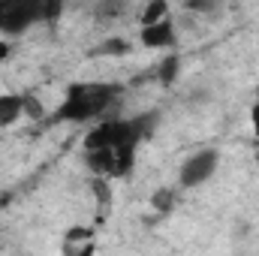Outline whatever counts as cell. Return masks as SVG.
<instances>
[{"mask_svg":"<svg viewBox=\"0 0 259 256\" xmlns=\"http://www.w3.org/2000/svg\"><path fill=\"white\" fill-rule=\"evenodd\" d=\"M166 18H169V6H166V3H148L145 12H142V27L160 24V21H166Z\"/></svg>","mask_w":259,"mask_h":256,"instance_id":"6","label":"cell"},{"mask_svg":"<svg viewBox=\"0 0 259 256\" xmlns=\"http://www.w3.org/2000/svg\"><path fill=\"white\" fill-rule=\"evenodd\" d=\"M24 115V97L21 94H0V127H12Z\"/></svg>","mask_w":259,"mask_h":256,"instance_id":"5","label":"cell"},{"mask_svg":"<svg viewBox=\"0 0 259 256\" xmlns=\"http://www.w3.org/2000/svg\"><path fill=\"white\" fill-rule=\"evenodd\" d=\"M250 124H253V133L259 136V97H256V103H253V109H250Z\"/></svg>","mask_w":259,"mask_h":256,"instance_id":"9","label":"cell"},{"mask_svg":"<svg viewBox=\"0 0 259 256\" xmlns=\"http://www.w3.org/2000/svg\"><path fill=\"white\" fill-rule=\"evenodd\" d=\"M9 52H12L9 39H0V61H6V58H9Z\"/></svg>","mask_w":259,"mask_h":256,"instance_id":"10","label":"cell"},{"mask_svg":"<svg viewBox=\"0 0 259 256\" xmlns=\"http://www.w3.org/2000/svg\"><path fill=\"white\" fill-rule=\"evenodd\" d=\"M139 39L145 49H169V46H175V24L169 18L160 24H148V27H142Z\"/></svg>","mask_w":259,"mask_h":256,"instance_id":"4","label":"cell"},{"mask_svg":"<svg viewBox=\"0 0 259 256\" xmlns=\"http://www.w3.org/2000/svg\"><path fill=\"white\" fill-rule=\"evenodd\" d=\"M151 205L157 208V211H172V205H175V190H157L151 196Z\"/></svg>","mask_w":259,"mask_h":256,"instance_id":"7","label":"cell"},{"mask_svg":"<svg viewBox=\"0 0 259 256\" xmlns=\"http://www.w3.org/2000/svg\"><path fill=\"white\" fill-rule=\"evenodd\" d=\"M118 94L121 88L112 81H75L66 88L61 106L55 109V121H64V124L94 121L118 100Z\"/></svg>","mask_w":259,"mask_h":256,"instance_id":"1","label":"cell"},{"mask_svg":"<svg viewBox=\"0 0 259 256\" xmlns=\"http://www.w3.org/2000/svg\"><path fill=\"white\" fill-rule=\"evenodd\" d=\"M127 52H130V42L127 39H118V36L115 39H106L100 46V55H127Z\"/></svg>","mask_w":259,"mask_h":256,"instance_id":"8","label":"cell"},{"mask_svg":"<svg viewBox=\"0 0 259 256\" xmlns=\"http://www.w3.org/2000/svg\"><path fill=\"white\" fill-rule=\"evenodd\" d=\"M52 12H61V6H42V3H9V0H0V30L9 33V36H18L24 33L33 21L52 15Z\"/></svg>","mask_w":259,"mask_h":256,"instance_id":"2","label":"cell"},{"mask_svg":"<svg viewBox=\"0 0 259 256\" xmlns=\"http://www.w3.org/2000/svg\"><path fill=\"white\" fill-rule=\"evenodd\" d=\"M217 166H220L217 148H199L196 154H190V157L181 163V169H178V184H181L184 190L202 187V184H208V181L214 178Z\"/></svg>","mask_w":259,"mask_h":256,"instance_id":"3","label":"cell"}]
</instances>
